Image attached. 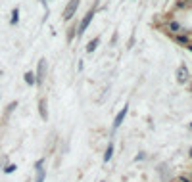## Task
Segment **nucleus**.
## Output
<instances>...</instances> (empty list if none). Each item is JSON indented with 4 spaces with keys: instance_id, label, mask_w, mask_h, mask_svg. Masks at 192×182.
Masks as SVG:
<instances>
[{
    "instance_id": "obj_15",
    "label": "nucleus",
    "mask_w": 192,
    "mask_h": 182,
    "mask_svg": "<svg viewBox=\"0 0 192 182\" xmlns=\"http://www.w3.org/2000/svg\"><path fill=\"white\" fill-rule=\"evenodd\" d=\"M184 182H187V180H184Z\"/></svg>"
},
{
    "instance_id": "obj_12",
    "label": "nucleus",
    "mask_w": 192,
    "mask_h": 182,
    "mask_svg": "<svg viewBox=\"0 0 192 182\" xmlns=\"http://www.w3.org/2000/svg\"><path fill=\"white\" fill-rule=\"evenodd\" d=\"M17 19H19V10H14V12H12V23H17Z\"/></svg>"
},
{
    "instance_id": "obj_11",
    "label": "nucleus",
    "mask_w": 192,
    "mask_h": 182,
    "mask_svg": "<svg viewBox=\"0 0 192 182\" xmlns=\"http://www.w3.org/2000/svg\"><path fill=\"white\" fill-rule=\"evenodd\" d=\"M169 31H173V33H179V31H181V25H179L177 21H171V23H169Z\"/></svg>"
},
{
    "instance_id": "obj_9",
    "label": "nucleus",
    "mask_w": 192,
    "mask_h": 182,
    "mask_svg": "<svg viewBox=\"0 0 192 182\" xmlns=\"http://www.w3.org/2000/svg\"><path fill=\"white\" fill-rule=\"evenodd\" d=\"M44 107H46V102H44V100H40V102H39V109H40V117H43V119L46 121V117H48V115H46V109H44Z\"/></svg>"
},
{
    "instance_id": "obj_4",
    "label": "nucleus",
    "mask_w": 192,
    "mask_h": 182,
    "mask_svg": "<svg viewBox=\"0 0 192 182\" xmlns=\"http://www.w3.org/2000/svg\"><path fill=\"white\" fill-rule=\"evenodd\" d=\"M44 180V169H43V159L37 161V178H35V182H43Z\"/></svg>"
},
{
    "instance_id": "obj_10",
    "label": "nucleus",
    "mask_w": 192,
    "mask_h": 182,
    "mask_svg": "<svg viewBox=\"0 0 192 182\" xmlns=\"http://www.w3.org/2000/svg\"><path fill=\"white\" fill-rule=\"evenodd\" d=\"M111 155H113V144H108V150H106V153H104V161H110Z\"/></svg>"
},
{
    "instance_id": "obj_13",
    "label": "nucleus",
    "mask_w": 192,
    "mask_h": 182,
    "mask_svg": "<svg viewBox=\"0 0 192 182\" xmlns=\"http://www.w3.org/2000/svg\"><path fill=\"white\" fill-rule=\"evenodd\" d=\"M177 40L181 42V44H187V42H188V39H187V36H177Z\"/></svg>"
},
{
    "instance_id": "obj_5",
    "label": "nucleus",
    "mask_w": 192,
    "mask_h": 182,
    "mask_svg": "<svg viewBox=\"0 0 192 182\" xmlns=\"http://www.w3.org/2000/svg\"><path fill=\"white\" fill-rule=\"evenodd\" d=\"M125 115H127V107H123L121 111L117 113V117H115V121H113V129H117L119 125L123 123V119H125Z\"/></svg>"
},
{
    "instance_id": "obj_14",
    "label": "nucleus",
    "mask_w": 192,
    "mask_h": 182,
    "mask_svg": "<svg viewBox=\"0 0 192 182\" xmlns=\"http://www.w3.org/2000/svg\"><path fill=\"white\" fill-rule=\"evenodd\" d=\"M15 171V165H10V167H6V173H14Z\"/></svg>"
},
{
    "instance_id": "obj_8",
    "label": "nucleus",
    "mask_w": 192,
    "mask_h": 182,
    "mask_svg": "<svg viewBox=\"0 0 192 182\" xmlns=\"http://www.w3.org/2000/svg\"><path fill=\"white\" fill-rule=\"evenodd\" d=\"M25 83H27V84H35V83H37V77H35V73H31V71L25 73Z\"/></svg>"
},
{
    "instance_id": "obj_6",
    "label": "nucleus",
    "mask_w": 192,
    "mask_h": 182,
    "mask_svg": "<svg viewBox=\"0 0 192 182\" xmlns=\"http://www.w3.org/2000/svg\"><path fill=\"white\" fill-rule=\"evenodd\" d=\"M187 77H188V71H187L184 65H181V67L177 69V79H179V83H184V81H187Z\"/></svg>"
},
{
    "instance_id": "obj_3",
    "label": "nucleus",
    "mask_w": 192,
    "mask_h": 182,
    "mask_svg": "<svg viewBox=\"0 0 192 182\" xmlns=\"http://www.w3.org/2000/svg\"><path fill=\"white\" fill-rule=\"evenodd\" d=\"M44 67H46V59H40L39 62V69H37V83H43V79H44Z\"/></svg>"
},
{
    "instance_id": "obj_7",
    "label": "nucleus",
    "mask_w": 192,
    "mask_h": 182,
    "mask_svg": "<svg viewBox=\"0 0 192 182\" xmlns=\"http://www.w3.org/2000/svg\"><path fill=\"white\" fill-rule=\"evenodd\" d=\"M98 42H100V36H96L94 40H91V42H88V46H87V52H94L96 46H98Z\"/></svg>"
},
{
    "instance_id": "obj_2",
    "label": "nucleus",
    "mask_w": 192,
    "mask_h": 182,
    "mask_svg": "<svg viewBox=\"0 0 192 182\" xmlns=\"http://www.w3.org/2000/svg\"><path fill=\"white\" fill-rule=\"evenodd\" d=\"M92 17H94V12L91 10V12H88V14H87L85 17H83V21H81V25H79V31H77V33H79V35H83V33H85V31H87V27H88V23L92 21Z\"/></svg>"
},
{
    "instance_id": "obj_1",
    "label": "nucleus",
    "mask_w": 192,
    "mask_h": 182,
    "mask_svg": "<svg viewBox=\"0 0 192 182\" xmlns=\"http://www.w3.org/2000/svg\"><path fill=\"white\" fill-rule=\"evenodd\" d=\"M77 6H79V0H69V4L65 6V10H63V17H65V19H71V17H73Z\"/></svg>"
}]
</instances>
